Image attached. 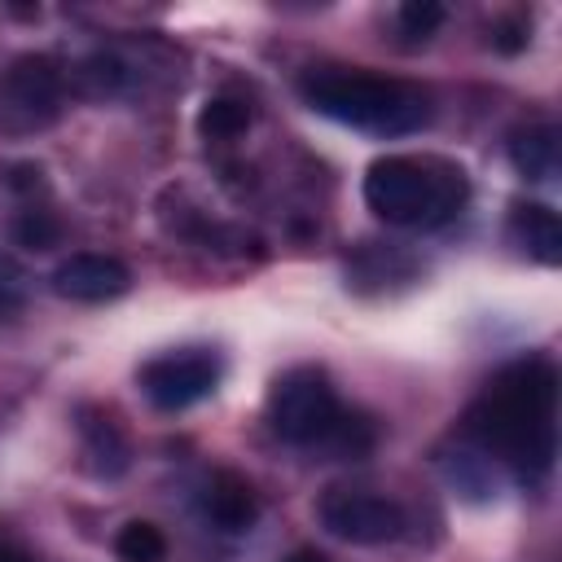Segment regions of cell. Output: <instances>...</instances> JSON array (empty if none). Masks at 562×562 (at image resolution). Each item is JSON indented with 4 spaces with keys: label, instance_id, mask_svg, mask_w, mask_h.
Returning <instances> with one entry per match:
<instances>
[{
    "label": "cell",
    "instance_id": "1",
    "mask_svg": "<svg viewBox=\"0 0 562 562\" xmlns=\"http://www.w3.org/2000/svg\"><path fill=\"white\" fill-rule=\"evenodd\" d=\"M474 461H492L527 483L544 479L558 452V369L544 356L505 364L465 413Z\"/></svg>",
    "mask_w": 562,
    "mask_h": 562
},
{
    "label": "cell",
    "instance_id": "2",
    "mask_svg": "<svg viewBox=\"0 0 562 562\" xmlns=\"http://www.w3.org/2000/svg\"><path fill=\"white\" fill-rule=\"evenodd\" d=\"M268 426L290 448L329 452V457H360L378 443L373 417L342 404L329 373L316 364H299L281 373L268 391Z\"/></svg>",
    "mask_w": 562,
    "mask_h": 562
},
{
    "label": "cell",
    "instance_id": "3",
    "mask_svg": "<svg viewBox=\"0 0 562 562\" xmlns=\"http://www.w3.org/2000/svg\"><path fill=\"white\" fill-rule=\"evenodd\" d=\"M299 92L316 114L369 136H408L430 119V101L417 83L364 66H312Z\"/></svg>",
    "mask_w": 562,
    "mask_h": 562
},
{
    "label": "cell",
    "instance_id": "4",
    "mask_svg": "<svg viewBox=\"0 0 562 562\" xmlns=\"http://www.w3.org/2000/svg\"><path fill=\"white\" fill-rule=\"evenodd\" d=\"M364 202L395 228H439L470 202V176L439 154H386L364 171Z\"/></svg>",
    "mask_w": 562,
    "mask_h": 562
},
{
    "label": "cell",
    "instance_id": "5",
    "mask_svg": "<svg viewBox=\"0 0 562 562\" xmlns=\"http://www.w3.org/2000/svg\"><path fill=\"white\" fill-rule=\"evenodd\" d=\"M66 70L48 53H26L0 75V123L13 132H40L66 110Z\"/></svg>",
    "mask_w": 562,
    "mask_h": 562
},
{
    "label": "cell",
    "instance_id": "6",
    "mask_svg": "<svg viewBox=\"0 0 562 562\" xmlns=\"http://www.w3.org/2000/svg\"><path fill=\"white\" fill-rule=\"evenodd\" d=\"M220 373H224V364L211 347H176V351L145 360L136 382L154 408L180 413V408H193L198 400H206L220 386Z\"/></svg>",
    "mask_w": 562,
    "mask_h": 562
},
{
    "label": "cell",
    "instance_id": "7",
    "mask_svg": "<svg viewBox=\"0 0 562 562\" xmlns=\"http://www.w3.org/2000/svg\"><path fill=\"white\" fill-rule=\"evenodd\" d=\"M316 514H321V527L347 544H386L408 527L404 505L369 487H329Z\"/></svg>",
    "mask_w": 562,
    "mask_h": 562
},
{
    "label": "cell",
    "instance_id": "8",
    "mask_svg": "<svg viewBox=\"0 0 562 562\" xmlns=\"http://www.w3.org/2000/svg\"><path fill=\"white\" fill-rule=\"evenodd\" d=\"M132 285V272L123 259L114 255H97V250H79L66 255L53 268V290L70 303H110Z\"/></svg>",
    "mask_w": 562,
    "mask_h": 562
},
{
    "label": "cell",
    "instance_id": "9",
    "mask_svg": "<svg viewBox=\"0 0 562 562\" xmlns=\"http://www.w3.org/2000/svg\"><path fill=\"white\" fill-rule=\"evenodd\" d=\"M79 443H83V457L97 479H119L132 461L127 435L114 422V413H105V408H92V404L79 408Z\"/></svg>",
    "mask_w": 562,
    "mask_h": 562
},
{
    "label": "cell",
    "instance_id": "10",
    "mask_svg": "<svg viewBox=\"0 0 562 562\" xmlns=\"http://www.w3.org/2000/svg\"><path fill=\"white\" fill-rule=\"evenodd\" d=\"M202 509H206V518H211L220 531H246V527L255 522V514H259V496H255V487H250L241 474L215 470L211 483H206Z\"/></svg>",
    "mask_w": 562,
    "mask_h": 562
},
{
    "label": "cell",
    "instance_id": "11",
    "mask_svg": "<svg viewBox=\"0 0 562 562\" xmlns=\"http://www.w3.org/2000/svg\"><path fill=\"white\" fill-rule=\"evenodd\" d=\"M509 233L531 259L549 268L562 259V224H558V211H549L544 202H518L509 215Z\"/></svg>",
    "mask_w": 562,
    "mask_h": 562
},
{
    "label": "cell",
    "instance_id": "12",
    "mask_svg": "<svg viewBox=\"0 0 562 562\" xmlns=\"http://www.w3.org/2000/svg\"><path fill=\"white\" fill-rule=\"evenodd\" d=\"M509 158L527 180H553L558 176V127L531 123L509 136Z\"/></svg>",
    "mask_w": 562,
    "mask_h": 562
},
{
    "label": "cell",
    "instance_id": "13",
    "mask_svg": "<svg viewBox=\"0 0 562 562\" xmlns=\"http://www.w3.org/2000/svg\"><path fill=\"white\" fill-rule=\"evenodd\" d=\"M198 127L211 140H233V136H241L250 127V105L241 97H211L202 105V114H198Z\"/></svg>",
    "mask_w": 562,
    "mask_h": 562
},
{
    "label": "cell",
    "instance_id": "14",
    "mask_svg": "<svg viewBox=\"0 0 562 562\" xmlns=\"http://www.w3.org/2000/svg\"><path fill=\"white\" fill-rule=\"evenodd\" d=\"M114 553H119V562H162V558H167V536H162L154 522L132 518V522L119 527Z\"/></svg>",
    "mask_w": 562,
    "mask_h": 562
},
{
    "label": "cell",
    "instance_id": "15",
    "mask_svg": "<svg viewBox=\"0 0 562 562\" xmlns=\"http://www.w3.org/2000/svg\"><path fill=\"white\" fill-rule=\"evenodd\" d=\"M13 237L31 250H48L61 241V220L53 211H22L18 224H13Z\"/></svg>",
    "mask_w": 562,
    "mask_h": 562
},
{
    "label": "cell",
    "instance_id": "16",
    "mask_svg": "<svg viewBox=\"0 0 562 562\" xmlns=\"http://www.w3.org/2000/svg\"><path fill=\"white\" fill-rule=\"evenodd\" d=\"M439 22H443V4H435V0H408V4H400V31L408 40H430L439 31Z\"/></svg>",
    "mask_w": 562,
    "mask_h": 562
},
{
    "label": "cell",
    "instance_id": "17",
    "mask_svg": "<svg viewBox=\"0 0 562 562\" xmlns=\"http://www.w3.org/2000/svg\"><path fill=\"white\" fill-rule=\"evenodd\" d=\"M26 290H31V281H26L22 263L0 255V316H13L26 303Z\"/></svg>",
    "mask_w": 562,
    "mask_h": 562
},
{
    "label": "cell",
    "instance_id": "18",
    "mask_svg": "<svg viewBox=\"0 0 562 562\" xmlns=\"http://www.w3.org/2000/svg\"><path fill=\"white\" fill-rule=\"evenodd\" d=\"M0 562H35L22 544H13V540H0Z\"/></svg>",
    "mask_w": 562,
    "mask_h": 562
},
{
    "label": "cell",
    "instance_id": "19",
    "mask_svg": "<svg viewBox=\"0 0 562 562\" xmlns=\"http://www.w3.org/2000/svg\"><path fill=\"white\" fill-rule=\"evenodd\" d=\"M285 562H329V558H325V553H316V549H294Z\"/></svg>",
    "mask_w": 562,
    "mask_h": 562
}]
</instances>
